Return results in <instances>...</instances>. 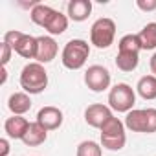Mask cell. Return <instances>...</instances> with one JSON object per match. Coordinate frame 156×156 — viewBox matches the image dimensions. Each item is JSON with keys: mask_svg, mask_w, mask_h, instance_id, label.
<instances>
[{"mask_svg": "<svg viewBox=\"0 0 156 156\" xmlns=\"http://www.w3.org/2000/svg\"><path fill=\"white\" fill-rule=\"evenodd\" d=\"M141 50H154L156 48V22H149L138 33Z\"/></svg>", "mask_w": 156, "mask_h": 156, "instance_id": "obj_17", "label": "cell"}, {"mask_svg": "<svg viewBox=\"0 0 156 156\" xmlns=\"http://www.w3.org/2000/svg\"><path fill=\"white\" fill-rule=\"evenodd\" d=\"M85 85L92 92H103L110 87V72L105 66L94 64L85 72Z\"/></svg>", "mask_w": 156, "mask_h": 156, "instance_id": "obj_6", "label": "cell"}, {"mask_svg": "<svg viewBox=\"0 0 156 156\" xmlns=\"http://www.w3.org/2000/svg\"><path fill=\"white\" fill-rule=\"evenodd\" d=\"M141 44L138 35H125L118 42V51H127V53H140Z\"/></svg>", "mask_w": 156, "mask_h": 156, "instance_id": "obj_21", "label": "cell"}, {"mask_svg": "<svg viewBox=\"0 0 156 156\" xmlns=\"http://www.w3.org/2000/svg\"><path fill=\"white\" fill-rule=\"evenodd\" d=\"M136 103V94L127 83H118L108 92V107L116 112L129 114Z\"/></svg>", "mask_w": 156, "mask_h": 156, "instance_id": "obj_5", "label": "cell"}, {"mask_svg": "<svg viewBox=\"0 0 156 156\" xmlns=\"http://www.w3.org/2000/svg\"><path fill=\"white\" fill-rule=\"evenodd\" d=\"M9 154V141L6 138L0 140V156H8Z\"/></svg>", "mask_w": 156, "mask_h": 156, "instance_id": "obj_27", "label": "cell"}, {"mask_svg": "<svg viewBox=\"0 0 156 156\" xmlns=\"http://www.w3.org/2000/svg\"><path fill=\"white\" fill-rule=\"evenodd\" d=\"M59 51V46L55 42L53 37H37V55H35V62H41V64H46V62H51L55 59Z\"/></svg>", "mask_w": 156, "mask_h": 156, "instance_id": "obj_8", "label": "cell"}, {"mask_svg": "<svg viewBox=\"0 0 156 156\" xmlns=\"http://www.w3.org/2000/svg\"><path fill=\"white\" fill-rule=\"evenodd\" d=\"M66 28H68V17L62 15L61 11H55L53 17L48 20V24H46L44 30H46L50 35H61V33L66 31Z\"/></svg>", "mask_w": 156, "mask_h": 156, "instance_id": "obj_19", "label": "cell"}, {"mask_svg": "<svg viewBox=\"0 0 156 156\" xmlns=\"http://www.w3.org/2000/svg\"><path fill=\"white\" fill-rule=\"evenodd\" d=\"M28 127H30V121L26 118H22V116H11L4 123L6 134L9 138H13V140H22L24 134H26V130H28Z\"/></svg>", "mask_w": 156, "mask_h": 156, "instance_id": "obj_11", "label": "cell"}, {"mask_svg": "<svg viewBox=\"0 0 156 156\" xmlns=\"http://www.w3.org/2000/svg\"><path fill=\"white\" fill-rule=\"evenodd\" d=\"M13 51H17L24 59H35V55H37V37L22 33V37L19 39V42L13 48Z\"/></svg>", "mask_w": 156, "mask_h": 156, "instance_id": "obj_13", "label": "cell"}, {"mask_svg": "<svg viewBox=\"0 0 156 156\" xmlns=\"http://www.w3.org/2000/svg\"><path fill=\"white\" fill-rule=\"evenodd\" d=\"M125 127L132 132H156V108H132L125 118Z\"/></svg>", "mask_w": 156, "mask_h": 156, "instance_id": "obj_3", "label": "cell"}, {"mask_svg": "<svg viewBox=\"0 0 156 156\" xmlns=\"http://www.w3.org/2000/svg\"><path fill=\"white\" fill-rule=\"evenodd\" d=\"M136 90L147 101L156 99V77L154 75H143L136 85Z\"/></svg>", "mask_w": 156, "mask_h": 156, "instance_id": "obj_16", "label": "cell"}, {"mask_svg": "<svg viewBox=\"0 0 156 156\" xmlns=\"http://www.w3.org/2000/svg\"><path fill=\"white\" fill-rule=\"evenodd\" d=\"M8 107L13 112V116H22L31 108V99L26 92H15V94H11Z\"/></svg>", "mask_w": 156, "mask_h": 156, "instance_id": "obj_14", "label": "cell"}, {"mask_svg": "<svg viewBox=\"0 0 156 156\" xmlns=\"http://www.w3.org/2000/svg\"><path fill=\"white\" fill-rule=\"evenodd\" d=\"M88 55H90V44L87 41L72 39L64 44L62 53H61V61H62L64 68H68V70H79L85 66Z\"/></svg>", "mask_w": 156, "mask_h": 156, "instance_id": "obj_2", "label": "cell"}, {"mask_svg": "<svg viewBox=\"0 0 156 156\" xmlns=\"http://www.w3.org/2000/svg\"><path fill=\"white\" fill-rule=\"evenodd\" d=\"M127 143V136H101V145L108 151H121Z\"/></svg>", "mask_w": 156, "mask_h": 156, "instance_id": "obj_23", "label": "cell"}, {"mask_svg": "<svg viewBox=\"0 0 156 156\" xmlns=\"http://www.w3.org/2000/svg\"><path fill=\"white\" fill-rule=\"evenodd\" d=\"M114 37H116V22L108 17L98 19L90 28V42L99 50L108 48L114 42Z\"/></svg>", "mask_w": 156, "mask_h": 156, "instance_id": "obj_4", "label": "cell"}, {"mask_svg": "<svg viewBox=\"0 0 156 156\" xmlns=\"http://www.w3.org/2000/svg\"><path fill=\"white\" fill-rule=\"evenodd\" d=\"M112 108L107 107V105H101V103H96V105H90L87 110H85V121L94 127V129H101L105 125V121H108L112 118Z\"/></svg>", "mask_w": 156, "mask_h": 156, "instance_id": "obj_7", "label": "cell"}, {"mask_svg": "<svg viewBox=\"0 0 156 156\" xmlns=\"http://www.w3.org/2000/svg\"><path fill=\"white\" fill-rule=\"evenodd\" d=\"M53 13H55L53 8H50V6L39 2L37 6L31 8L30 17H31V22H33V24H37V26H41V28H46V24H48V20L53 17Z\"/></svg>", "mask_w": 156, "mask_h": 156, "instance_id": "obj_15", "label": "cell"}, {"mask_svg": "<svg viewBox=\"0 0 156 156\" xmlns=\"http://www.w3.org/2000/svg\"><path fill=\"white\" fill-rule=\"evenodd\" d=\"M92 13V2L90 0H70L68 2V17L73 22H83Z\"/></svg>", "mask_w": 156, "mask_h": 156, "instance_id": "obj_10", "label": "cell"}, {"mask_svg": "<svg viewBox=\"0 0 156 156\" xmlns=\"http://www.w3.org/2000/svg\"><path fill=\"white\" fill-rule=\"evenodd\" d=\"M0 48H2V66H6V64L9 62V59H11L13 48H11L9 44H6V42H2V44H0Z\"/></svg>", "mask_w": 156, "mask_h": 156, "instance_id": "obj_26", "label": "cell"}, {"mask_svg": "<svg viewBox=\"0 0 156 156\" xmlns=\"http://www.w3.org/2000/svg\"><path fill=\"white\" fill-rule=\"evenodd\" d=\"M20 87L26 94H41L48 87V72L41 62H30L20 72Z\"/></svg>", "mask_w": 156, "mask_h": 156, "instance_id": "obj_1", "label": "cell"}, {"mask_svg": "<svg viewBox=\"0 0 156 156\" xmlns=\"http://www.w3.org/2000/svg\"><path fill=\"white\" fill-rule=\"evenodd\" d=\"M77 156H103V151H101L99 143L87 140L77 145Z\"/></svg>", "mask_w": 156, "mask_h": 156, "instance_id": "obj_22", "label": "cell"}, {"mask_svg": "<svg viewBox=\"0 0 156 156\" xmlns=\"http://www.w3.org/2000/svg\"><path fill=\"white\" fill-rule=\"evenodd\" d=\"M46 140H48V130L42 129L37 121H35V123H30V127H28V130H26V134H24V138H22L24 145H28V147L42 145Z\"/></svg>", "mask_w": 156, "mask_h": 156, "instance_id": "obj_12", "label": "cell"}, {"mask_svg": "<svg viewBox=\"0 0 156 156\" xmlns=\"http://www.w3.org/2000/svg\"><path fill=\"white\" fill-rule=\"evenodd\" d=\"M20 37H22V31H19V30H11V31H8V33L4 35V41H2V42H6V44H9L11 48H15Z\"/></svg>", "mask_w": 156, "mask_h": 156, "instance_id": "obj_24", "label": "cell"}, {"mask_svg": "<svg viewBox=\"0 0 156 156\" xmlns=\"http://www.w3.org/2000/svg\"><path fill=\"white\" fill-rule=\"evenodd\" d=\"M35 121L46 130H55V129H59L62 125V112L57 107H42L37 112Z\"/></svg>", "mask_w": 156, "mask_h": 156, "instance_id": "obj_9", "label": "cell"}, {"mask_svg": "<svg viewBox=\"0 0 156 156\" xmlns=\"http://www.w3.org/2000/svg\"><path fill=\"white\" fill-rule=\"evenodd\" d=\"M151 72H152V75L156 77V53L151 57Z\"/></svg>", "mask_w": 156, "mask_h": 156, "instance_id": "obj_28", "label": "cell"}, {"mask_svg": "<svg viewBox=\"0 0 156 156\" xmlns=\"http://www.w3.org/2000/svg\"><path fill=\"white\" fill-rule=\"evenodd\" d=\"M136 6L141 11H154L156 9V0H138Z\"/></svg>", "mask_w": 156, "mask_h": 156, "instance_id": "obj_25", "label": "cell"}, {"mask_svg": "<svg viewBox=\"0 0 156 156\" xmlns=\"http://www.w3.org/2000/svg\"><path fill=\"white\" fill-rule=\"evenodd\" d=\"M99 130H101V136H121L125 134V123L112 116L108 121H105V125Z\"/></svg>", "mask_w": 156, "mask_h": 156, "instance_id": "obj_20", "label": "cell"}, {"mask_svg": "<svg viewBox=\"0 0 156 156\" xmlns=\"http://www.w3.org/2000/svg\"><path fill=\"white\" fill-rule=\"evenodd\" d=\"M0 73H2V79H0V83H6V79H8V72H6V66H2V72H0Z\"/></svg>", "mask_w": 156, "mask_h": 156, "instance_id": "obj_29", "label": "cell"}, {"mask_svg": "<svg viewBox=\"0 0 156 156\" xmlns=\"http://www.w3.org/2000/svg\"><path fill=\"white\" fill-rule=\"evenodd\" d=\"M138 62H140V53L118 51V55H116V66L121 72H132V70H136Z\"/></svg>", "mask_w": 156, "mask_h": 156, "instance_id": "obj_18", "label": "cell"}]
</instances>
